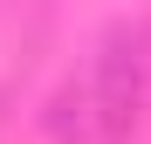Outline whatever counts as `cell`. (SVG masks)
<instances>
[{"label":"cell","mask_w":151,"mask_h":144,"mask_svg":"<svg viewBox=\"0 0 151 144\" xmlns=\"http://www.w3.org/2000/svg\"><path fill=\"white\" fill-rule=\"evenodd\" d=\"M89 103H96V137L117 144L124 130L137 124L144 89H151V28L144 21H117L103 34V48L89 55Z\"/></svg>","instance_id":"6da1fadb"},{"label":"cell","mask_w":151,"mask_h":144,"mask_svg":"<svg viewBox=\"0 0 151 144\" xmlns=\"http://www.w3.org/2000/svg\"><path fill=\"white\" fill-rule=\"evenodd\" d=\"M48 130L62 144H89L96 137V103H89V76H69L55 89V103H48Z\"/></svg>","instance_id":"7a4b0ae2"}]
</instances>
